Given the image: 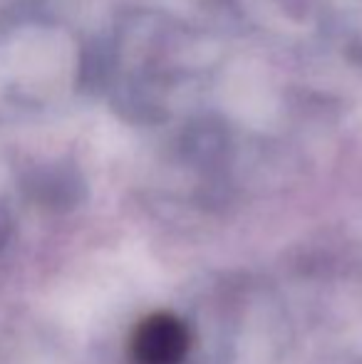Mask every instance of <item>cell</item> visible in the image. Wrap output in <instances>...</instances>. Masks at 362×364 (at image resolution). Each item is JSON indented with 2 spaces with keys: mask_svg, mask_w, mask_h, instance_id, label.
Masks as SVG:
<instances>
[{
  "mask_svg": "<svg viewBox=\"0 0 362 364\" xmlns=\"http://www.w3.org/2000/svg\"><path fill=\"white\" fill-rule=\"evenodd\" d=\"M186 350V325L169 312L149 315L132 335V360L137 364H179Z\"/></svg>",
  "mask_w": 362,
  "mask_h": 364,
  "instance_id": "cell-1",
  "label": "cell"
}]
</instances>
